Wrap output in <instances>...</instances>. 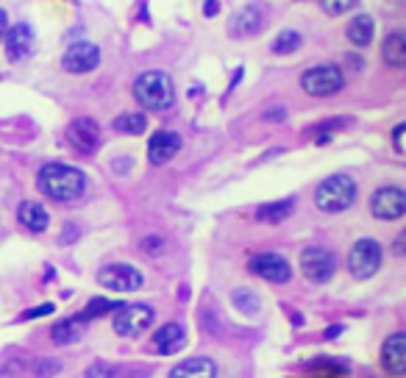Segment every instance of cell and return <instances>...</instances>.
Here are the masks:
<instances>
[{
	"label": "cell",
	"instance_id": "1",
	"mask_svg": "<svg viewBox=\"0 0 406 378\" xmlns=\"http://www.w3.org/2000/svg\"><path fill=\"white\" fill-rule=\"evenodd\" d=\"M36 187L42 195H47L50 200H59V203H70V200H78L87 189V179L78 167H70V165H61V162H53V165H45L36 176Z\"/></svg>",
	"mask_w": 406,
	"mask_h": 378
},
{
	"label": "cell",
	"instance_id": "2",
	"mask_svg": "<svg viewBox=\"0 0 406 378\" xmlns=\"http://www.w3.org/2000/svg\"><path fill=\"white\" fill-rule=\"evenodd\" d=\"M134 98L148 112H165L176 103V86L167 73L148 70L134 81Z\"/></svg>",
	"mask_w": 406,
	"mask_h": 378
},
{
	"label": "cell",
	"instance_id": "3",
	"mask_svg": "<svg viewBox=\"0 0 406 378\" xmlns=\"http://www.w3.org/2000/svg\"><path fill=\"white\" fill-rule=\"evenodd\" d=\"M354 200H356V181L345 173H334V176L323 179L315 189V203L326 214L345 211Z\"/></svg>",
	"mask_w": 406,
	"mask_h": 378
},
{
	"label": "cell",
	"instance_id": "4",
	"mask_svg": "<svg viewBox=\"0 0 406 378\" xmlns=\"http://www.w3.org/2000/svg\"><path fill=\"white\" fill-rule=\"evenodd\" d=\"M301 86L312 98H329L345 86V78H343L340 64H320V67H309L301 75Z\"/></svg>",
	"mask_w": 406,
	"mask_h": 378
},
{
	"label": "cell",
	"instance_id": "5",
	"mask_svg": "<svg viewBox=\"0 0 406 378\" xmlns=\"http://www.w3.org/2000/svg\"><path fill=\"white\" fill-rule=\"evenodd\" d=\"M301 273L312 284H326L337 273V256L329 248H317V245L303 248V253H301Z\"/></svg>",
	"mask_w": 406,
	"mask_h": 378
},
{
	"label": "cell",
	"instance_id": "6",
	"mask_svg": "<svg viewBox=\"0 0 406 378\" xmlns=\"http://www.w3.org/2000/svg\"><path fill=\"white\" fill-rule=\"evenodd\" d=\"M382 245L376 239H359L348 253V270L354 278H370L382 267Z\"/></svg>",
	"mask_w": 406,
	"mask_h": 378
},
{
	"label": "cell",
	"instance_id": "7",
	"mask_svg": "<svg viewBox=\"0 0 406 378\" xmlns=\"http://www.w3.org/2000/svg\"><path fill=\"white\" fill-rule=\"evenodd\" d=\"M151 323H153V309L145 306V303H131V306L114 309L112 328H114L120 337H140Z\"/></svg>",
	"mask_w": 406,
	"mask_h": 378
},
{
	"label": "cell",
	"instance_id": "8",
	"mask_svg": "<svg viewBox=\"0 0 406 378\" xmlns=\"http://www.w3.org/2000/svg\"><path fill=\"white\" fill-rule=\"evenodd\" d=\"M98 281L100 287L106 289H114V292H134L145 284L142 273L131 264H106L100 273H98Z\"/></svg>",
	"mask_w": 406,
	"mask_h": 378
},
{
	"label": "cell",
	"instance_id": "9",
	"mask_svg": "<svg viewBox=\"0 0 406 378\" xmlns=\"http://www.w3.org/2000/svg\"><path fill=\"white\" fill-rule=\"evenodd\" d=\"M370 211L379 220H401L406 214V192L401 187H382L370 197Z\"/></svg>",
	"mask_w": 406,
	"mask_h": 378
},
{
	"label": "cell",
	"instance_id": "10",
	"mask_svg": "<svg viewBox=\"0 0 406 378\" xmlns=\"http://www.w3.org/2000/svg\"><path fill=\"white\" fill-rule=\"evenodd\" d=\"M248 270L264 281H273V284H287L292 278V267L284 256L278 253H256L250 262H248Z\"/></svg>",
	"mask_w": 406,
	"mask_h": 378
},
{
	"label": "cell",
	"instance_id": "11",
	"mask_svg": "<svg viewBox=\"0 0 406 378\" xmlns=\"http://www.w3.org/2000/svg\"><path fill=\"white\" fill-rule=\"evenodd\" d=\"M98 64H100V47L95 42H75L67 47V53L61 59V67L67 73H75V75L92 73Z\"/></svg>",
	"mask_w": 406,
	"mask_h": 378
},
{
	"label": "cell",
	"instance_id": "12",
	"mask_svg": "<svg viewBox=\"0 0 406 378\" xmlns=\"http://www.w3.org/2000/svg\"><path fill=\"white\" fill-rule=\"evenodd\" d=\"M67 139H70V145H73L75 151L92 153V151L98 148V142H100V128H98V123L89 120V117H78V120L70 123Z\"/></svg>",
	"mask_w": 406,
	"mask_h": 378
},
{
	"label": "cell",
	"instance_id": "13",
	"mask_svg": "<svg viewBox=\"0 0 406 378\" xmlns=\"http://www.w3.org/2000/svg\"><path fill=\"white\" fill-rule=\"evenodd\" d=\"M3 42H6V56H8V61L17 64V61H22V59L31 53V47H33V31H31V25L17 22V25L6 28Z\"/></svg>",
	"mask_w": 406,
	"mask_h": 378
},
{
	"label": "cell",
	"instance_id": "14",
	"mask_svg": "<svg viewBox=\"0 0 406 378\" xmlns=\"http://www.w3.org/2000/svg\"><path fill=\"white\" fill-rule=\"evenodd\" d=\"M382 365L390 376H404L406 373V334L396 331L387 337L384 348H382Z\"/></svg>",
	"mask_w": 406,
	"mask_h": 378
},
{
	"label": "cell",
	"instance_id": "15",
	"mask_svg": "<svg viewBox=\"0 0 406 378\" xmlns=\"http://www.w3.org/2000/svg\"><path fill=\"white\" fill-rule=\"evenodd\" d=\"M181 151V137L173 131H156L148 142V159L151 165H167Z\"/></svg>",
	"mask_w": 406,
	"mask_h": 378
},
{
	"label": "cell",
	"instance_id": "16",
	"mask_svg": "<svg viewBox=\"0 0 406 378\" xmlns=\"http://www.w3.org/2000/svg\"><path fill=\"white\" fill-rule=\"evenodd\" d=\"M184 326L181 323H165L156 334H153V351L162 354V356H170V354H179L184 348Z\"/></svg>",
	"mask_w": 406,
	"mask_h": 378
},
{
	"label": "cell",
	"instance_id": "17",
	"mask_svg": "<svg viewBox=\"0 0 406 378\" xmlns=\"http://www.w3.org/2000/svg\"><path fill=\"white\" fill-rule=\"evenodd\" d=\"M262 8L259 6H245L236 17H234V22H231V33L234 36H250V33H259L262 31Z\"/></svg>",
	"mask_w": 406,
	"mask_h": 378
},
{
	"label": "cell",
	"instance_id": "18",
	"mask_svg": "<svg viewBox=\"0 0 406 378\" xmlns=\"http://www.w3.org/2000/svg\"><path fill=\"white\" fill-rule=\"evenodd\" d=\"M17 217H20V222H22L28 231H33V234H42V231L47 228V222H50V217H47L45 206H39V203H33V200L20 203Z\"/></svg>",
	"mask_w": 406,
	"mask_h": 378
},
{
	"label": "cell",
	"instance_id": "19",
	"mask_svg": "<svg viewBox=\"0 0 406 378\" xmlns=\"http://www.w3.org/2000/svg\"><path fill=\"white\" fill-rule=\"evenodd\" d=\"M214 376H217L214 362L203 359V356H195V359H187V362L176 365L167 378H214Z\"/></svg>",
	"mask_w": 406,
	"mask_h": 378
},
{
	"label": "cell",
	"instance_id": "20",
	"mask_svg": "<svg viewBox=\"0 0 406 378\" xmlns=\"http://www.w3.org/2000/svg\"><path fill=\"white\" fill-rule=\"evenodd\" d=\"M382 59H384L390 67H396V70L406 67V36L401 31H393V33L384 39Z\"/></svg>",
	"mask_w": 406,
	"mask_h": 378
},
{
	"label": "cell",
	"instance_id": "21",
	"mask_svg": "<svg viewBox=\"0 0 406 378\" xmlns=\"http://www.w3.org/2000/svg\"><path fill=\"white\" fill-rule=\"evenodd\" d=\"M295 211V197H284L276 203H264L256 209V220L259 222H281Z\"/></svg>",
	"mask_w": 406,
	"mask_h": 378
},
{
	"label": "cell",
	"instance_id": "22",
	"mask_svg": "<svg viewBox=\"0 0 406 378\" xmlns=\"http://www.w3.org/2000/svg\"><path fill=\"white\" fill-rule=\"evenodd\" d=\"M81 334H84V323H81L78 317L61 320V323H56V326L50 328V340H53L56 345H73V342L81 340Z\"/></svg>",
	"mask_w": 406,
	"mask_h": 378
},
{
	"label": "cell",
	"instance_id": "23",
	"mask_svg": "<svg viewBox=\"0 0 406 378\" xmlns=\"http://www.w3.org/2000/svg\"><path fill=\"white\" fill-rule=\"evenodd\" d=\"M348 39L354 47H368L370 39H373V17L368 14H359L348 22Z\"/></svg>",
	"mask_w": 406,
	"mask_h": 378
},
{
	"label": "cell",
	"instance_id": "24",
	"mask_svg": "<svg viewBox=\"0 0 406 378\" xmlns=\"http://www.w3.org/2000/svg\"><path fill=\"white\" fill-rule=\"evenodd\" d=\"M145 128H148V117H145L142 112H126V114L114 117V131H120V134L137 137V134H142Z\"/></svg>",
	"mask_w": 406,
	"mask_h": 378
},
{
	"label": "cell",
	"instance_id": "25",
	"mask_svg": "<svg viewBox=\"0 0 406 378\" xmlns=\"http://www.w3.org/2000/svg\"><path fill=\"white\" fill-rule=\"evenodd\" d=\"M123 303H117V301H106V298H95V301H89L87 303V309L78 315V320L84 323V320H92V317H103V315H109V312H114V309H120Z\"/></svg>",
	"mask_w": 406,
	"mask_h": 378
},
{
	"label": "cell",
	"instance_id": "26",
	"mask_svg": "<svg viewBox=\"0 0 406 378\" xmlns=\"http://www.w3.org/2000/svg\"><path fill=\"white\" fill-rule=\"evenodd\" d=\"M298 47H301V33H298V31H281V33L273 39V53H278V56L295 53Z\"/></svg>",
	"mask_w": 406,
	"mask_h": 378
},
{
	"label": "cell",
	"instance_id": "27",
	"mask_svg": "<svg viewBox=\"0 0 406 378\" xmlns=\"http://www.w3.org/2000/svg\"><path fill=\"white\" fill-rule=\"evenodd\" d=\"M234 303L248 315V312H256L259 309V298L253 295V292H248V289H236L234 292Z\"/></svg>",
	"mask_w": 406,
	"mask_h": 378
},
{
	"label": "cell",
	"instance_id": "28",
	"mask_svg": "<svg viewBox=\"0 0 406 378\" xmlns=\"http://www.w3.org/2000/svg\"><path fill=\"white\" fill-rule=\"evenodd\" d=\"M323 3V8L329 11V14H345V11H351L359 0H320Z\"/></svg>",
	"mask_w": 406,
	"mask_h": 378
},
{
	"label": "cell",
	"instance_id": "29",
	"mask_svg": "<svg viewBox=\"0 0 406 378\" xmlns=\"http://www.w3.org/2000/svg\"><path fill=\"white\" fill-rule=\"evenodd\" d=\"M114 368H109V365H92L89 370H87V378H114Z\"/></svg>",
	"mask_w": 406,
	"mask_h": 378
},
{
	"label": "cell",
	"instance_id": "30",
	"mask_svg": "<svg viewBox=\"0 0 406 378\" xmlns=\"http://www.w3.org/2000/svg\"><path fill=\"white\" fill-rule=\"evenodd\" d=\"M59 368H61V365H59L56 359H39V362H36V373H39V376H47V373L53 376V373H59Z\"/></svg>",
	"mask_w": 406,
	"mask_h": 378
},
{
	"label": "cell",
	"instance_id": "31",
	"mask_svg": "<svg viewBox=\"0 0 406 378\" xmlns=\"http://www.w3.org/2000/svg\"><path fill=\"white\" fill-rule=\"evenodd\" d=\"M162 236H148V239H142V250H148V253H156V250H162Z\"/></svg>",
	"mask_w": 406,
	"mask_h": 378
},
{
	"label": "cell",
	"instance_id": "32",
	"mask_svg": "<svg viewBox=\"0 0 406 378\" xmlns=\"http://www.w3.org/2000/svg\"><path fill=\"white\" fill-rule=\"evenodd\" d=\"M404 131H406L404 123H401V126H396V131H393V145H396V151H398V153H404Z\"/></svg>",
	"mask_w": 406,
	"mask_h": 378
},
{
	"label": "cell",
	"instance_id": "33",
	"mask_svg": "<svg viewBox=\"0 0 406 378\" xmlns=\"http://www.w3.org/2000/svg\"><path fill=\"white\" fill-rule=\"evenodd\" d=\"M50 312H53V306H50V303H45V306H39V309H31V312H25L22 317H25V320H33V317H42V315H50Z\"/></svg>",
	"mask_w": 406,
	"mask_h": 378
},
{
	"label": "cell",
	"instance_id": "34",
	"mask_svg": "<svg viewBox=\"0 0 406 378\" xmlns=\"http://www.w3.org/2000/svg\"><path fill=\"white\" fill-rule=\"evenodd\" d=\"M6 28H8V14H6V8H0V42H3Z\"/></svg>",
	"mask_w": 406,
	"mask_h": 378
},
{
	"label": "cell",
	"instance_id": "35",
	"mask_svg": "<svg viewBox=\"0 0 406 378\" xmlns=\"http://www.w3.org/2000/svg\"><path fill=\"white\" fill-rule=\"evenodd\" d=\"M217 8H220V6H217V0H206V6H203V11H206L209 17H211V14H217Z\"/></svg>",
	"mask_w": 406,
	"mask_h": 378
},
{
	"label": "cell",
	"instance_id": "36",
	"mask_svg": "<svg viewBox=\"0 0 406 378\" xmlns=\"http://www.w3.org/2000/svg\"><path fill=\"white\" fill-rule=\"evenodd\" d=\"M264 117H267V120H284V109H276V112H267Z\"/></svg>",
	"mask_w": 406,
	"mask_h": 378
},
{
	"label": "cell",
	"instance_id": "37",
	"mask_svg": "<svg viewBox=\"0 0 406 378\" xmlns=\"http://www.w3.org/2000/svg\"><path fill=\"white\" fill-rule=\"evenodd\" d=\"M345 61H348V67H351V70H359V59H356V56H348Z\"/></svg>",
	"mask_w": 406,
	"mask_h": 378
},
{
	"label": "cell",
	"instance_id": "38",
	"mask_svg": "<svg viewBox=\"0 0 406 378\" xmlns=\"http://www.w3.org/2000/svg\"><path fill=\"white\" fill-rule=\"evenodd\" d=\"M404 234H401V236H398V242H396V253H398V256H401V253H404Z\"/></svg>",
	"mask_w": 406,
	"mask_h": 378
}]
</instances>
